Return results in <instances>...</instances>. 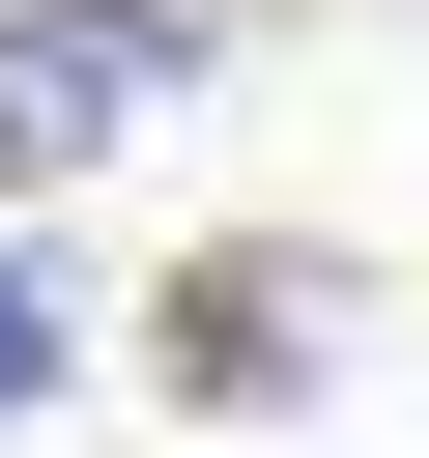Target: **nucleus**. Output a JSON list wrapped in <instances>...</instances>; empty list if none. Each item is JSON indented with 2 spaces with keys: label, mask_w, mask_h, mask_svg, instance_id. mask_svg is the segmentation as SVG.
<instances>
[{
  "label": "nucleus",
  "mask_w": 429,
  "mask_h": 458,
  "mask_svg": "<svg viewBox=\"0 0 429 458\" xmlns=\"http://www.w3.org/2000/svg\"><path fill=\"white\" fill-rule=\"evenodd\" d=\"M57 344H86V286H57V258H0V429L57 401Z\"/></svg>",
  "instance_id": "2"
},
{
  "label": "nucleus",
  "mask_w": 429,
  "mask_h": 458,
  "mask_svg": "<svg viewBox=\"0 0 429 458\" xmlns=\"http://www.w3.org/2000/svg\"><path fill=\"white\" fill-rule=\"evenodd\" d=\"M143 114V0H0V172H86Z\"/></svg>",
  "instance_id": "1"
}]
</instances>
